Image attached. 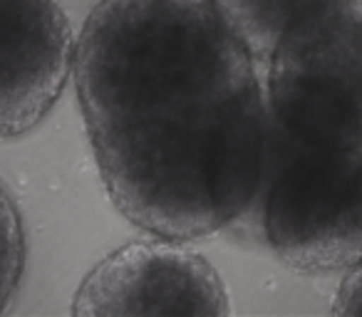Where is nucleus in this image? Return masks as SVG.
<instances>
[{
    "mask_svg": "<svg viewBox=\"0 0 362 317\" xmlns=\"http://www.w3.org/2000/svg\"><path fill=\"white\" fill-rule=\"evenodd\" d=\"M332 312L340 317L362 315V263L342 275L335 297H332Z\"/></svg>",
    "mask_w": 362,
    "mask_h": 317,
    "instance_id": "obj_8",
    "label": "nucleus"
},
{
    "mask_svg": "<svg viewBox=\"0 0 362 317\" xmlns=\"http://www.w3.org/2000/svg\"><path fill=\"white\" fill-rule=\"evenodd\" d=\"M256 65L214 0H97L72 80L102 186L132 226L192 243L246 213L273 139Z\"/></svg>",
    "mask_w": 362,
    "mask_h": 317,
    "instance_id": "obj_1",
    "label": "nucleus"
},
{
    "mask_svg": "<svg viewBox=\"0 0 362 317\" xmlns=\"http://www.w3.org/2000/svg\"><path fill=\"white\" fill-rule=\"evenodd\" d=\"M77 317L231 315V295L218 268L189 241L151 236L107 253L72 297Z\"/></svg>",
    "mask_w": 362,
    "mask_h": 317,
    "instance_id": "obj_4",
    "label": "nucleus"
},
{
    "mask_svg": "<svg viewBox=\"0 0 362 317\" xmlns=\"http://www.w3.org/2000/svg\"><path fill=\"white\" fill-rule=\"evenodd\" d=\"M266 100L283 134L362 149V0H320L266 62Z\"/></svg>",
    "mask_w": 362,
    "mask_h": 317,
    "instance_id": "obj_3",
    "label": "nucleus"
},
{
    "mask_svg": "<svg viewBox=\"0 0 362 317\" xmlns=\"http://www.w3.org/2000/svg\"><path fill=\"white\" fill-rule=\"evenodd\" d=\"M228 231L303 275H345L362 263V149L303 144L273 124L261 186Z\"/></svg>",
    "mask_w": 362,
    "mask_h": 317,
    "instance_id": "obj_2",
    "label": "nucleus"
},
{
    "mask_svg": "<svg viewBox=\"0 0 362 317\" xmlns=\"http://www.w3.org/2000/svg\"><path fill=\"white\" fill-rule=\"evenodd\" d=\"M320 0H214L246 50L266 65L286 30Z\"/></svg>",
    "mask_w": 362,
    "mask_h": 317,
    "instance_id": "obj_6",
    "label": "nucleus"
},
{
    "mask_svg": "<svg viewBox=\"0 0 362 317\" xmlns=\"http://www.w3.org/2000/svg\"><path fill=\"white\" fill-rule=\"evenodd\" d=\"M3 139L33 134L75 77L77 37L60 0H0Z\"/></svg>",
    "mask_w": 362,
    "mask_h": 317,
    "instance_id": "obj_5",
    "label": "nucleus"
},
{
    "mask_svg": "<svg viewBox=\"0 0 362 317\" xmlns=\"http://www.w3.org/2000/svg\"><path fill=\"white\" fill-rule=\"evenodd\" d=\"M3 236H6V246H3V307L16 297V290L21 285L23 268H25V231H23V218L21 208L16 206V198L11 191L3 193Z\"/></svg>",
    "mask_w": 362,
    "mask_h": 317,
    "instance_id": "obj_7",
    "label": "nucleus"
}]
</instances>
